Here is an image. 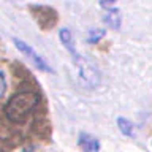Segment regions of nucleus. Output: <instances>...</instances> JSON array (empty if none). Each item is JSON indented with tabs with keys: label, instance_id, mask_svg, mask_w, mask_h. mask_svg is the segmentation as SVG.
<instances>
[{
	"label": "nucleus",
	"instance_id": "nucleus-1",
	"mask_svg": "<svg viewBox=\"0 0 152 152\" xmlns=\"http://www.w3.org/2000/svg\"><path fill=\"white\" fill-rule=\"evenodd\" d=\"M40 94L38 90L35 89H19L16 90L10 100L5 103V108H3V113L7 119L13 124H18L21 125L28 119V116L35 111L40 104Z\"/></svg>",
	"mask_w": 152,
	"mask_h": 152
},
{
	"label": "nucleus",
	"instance_id": "nucleus-2",
	"mask_svg": "<svg viewBox=\"0 0 152 152\" xmlns=\"http://www.w3.org/2000/svg\"><path fill=\"white\" fill-rule=\"evenodd\" d=\"M33 19L37 21L38 27L41 30H52L57 22H59V13L56 8L49 7V5H43V3H32L28 5Z\"/></svg>",
	"mask_w": 152,
	"mask_h": 152
},
{
	"label": "nucleus",
	"instance_id": "nucleus-3",
	"mask_svg": "<svg viewBox=\"0 0 152 152\" xmlns=\"http://www.w3.org/2000/svg\"><path fill=\"white\" fill-rule=\"evenodd\" d=\"M13 43H14V46L18 48V51L21 52V54L26 56L27 60L30 62V64L35 65L40 71H45V73H54V68L48 64V60L38 54V51L33 49L27 41L21 40V38H13Z\"/></svg>",
	"mask_w": 152,
	"mask_h": 152
},
{
	"label": "nucleus",
	"instance_id": "nucleus-4",
	"mask_svg": "<svg viewBox=\"0 0 152 152\" xmlns=\"http://www.w3.org/2000/svg\"><path fill=\"white\" fill-rule=\"evenodd\" d=\"M75 66L79 71V78L84 83L86 87L89 89H95L100 84V71L89 59L81 56L78 60L75 62Z\"/></svg>",
	"mask_w": 152,
	"mask_h": 152
},
{
	"label": "nucleus",
	"instance_id": "nucleus-5",
	"mask_svg": "<svg viewBox=\"0 0 152 152\" xmlns=\"http://www.w3.org/2000/svg\"><path fill=\"white\" fill-rule=\"evenodd\" d=\"M100 7L104 10V16H103L104 24L113 30H121V24H122L121 10L114 3H108V2H100Z\"/></svg>",
	"mask_w": 152,
	"mask_h": 152
},
{
	"label": "nucleus",
	"instance_id": "nucleus-6",
	"mask_svg": "<svg viewBox=\"0 0 152 152\" xmlns=\"http://www.w3.org/2000/svg\"><path fill=\"white\" fill-rule=\"evenodd\" d=\"M59 38H60V43H62V46L65 48L66 51H68V54L71 56V59H73V62H76L81 57V54L78 51H76V48H75V38H73V33H71L70 28H60L59 30Z\"/></svg>",
	"mask_w": 152,
	"mask_h": 152
},
{
	"label": "nucleus",
	"instance_id": "nucleus-7",
	"mask_svg": "<svg viewBox=\"0 0 152 152\" xmlns=\"http://www.w3.org/2000/svg\"><path fill=\"white\" fill-rule=\"evenodd\" d=\"M78 146L83 152H100V141L90 133L81 132L78 135Z\"/></svg>",
	"mask_w": 152,
	"mask_h": 152
},
{
	"label": "nucleus",
	"instance_id": "nucleus-8",
	"mask_svg": "<svg viewBox=\"0 0 152 152\" xmlns=\"http://www.w3.org/2000/svg\"><path fill=\"white\" fill-rule=\"evenodd\" d=\"M117 127H119V132H121L124 136H128V138L133 136L135 125H133L132 121H128V119H125V117H119L117 119Z\"/></svg>",
	"mask_w": 152,
	"mask_h": 152
},
{
	"label": "nucleus",
	"instance_id": "nucleus-9",
	"mask_svg": "<svg viewBox=\"0 0 152 152\" xmlns=\"http://www.w3.org/2000/svg\"><path fill=\"white\" fill-rule=\"evenodd\" d=\"M104 35H106V30L102 27H94L89 30V35H87V41L89 45H97V43H100L104 38Z\"/></svg>",
	"mask_w": 152,
	"mask_h": 152
},
{
	"label": "nucleus",
	"instance_id": "nucleus-10",
	"mask_svg": "<svg viewBox=\"0 0 152 152\" xmlns=\"http://www.w3.org/2000/svg\"><path fill=\"white\" fill-rule=\"evenodd\" d=\"M5 90H7V78H5V73L0 70V98L3 97Z\"/></svg>",
	"mask_w": 152,
	"mask_h": 152
},
{
	"label": "nucleus",
	"instance_id": "nucleus-11",
	"mask_svg": "<svg viewBox=\"0 0 152 152\" xmlns=\"http://www.w3.org/2000/svg\"><path fill=\"white\" fill-rule=\"evenodd\" d=\"M151 144H152V142H151Z\"/></svg>",
	"mask_w": 152,
	"mask_h": 152
}]
</instances>
